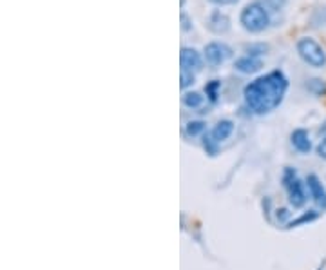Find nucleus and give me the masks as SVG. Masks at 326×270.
Here are the masks:
<instances>
[{
    "mask_svg": "<svg viewBox=\"0 0 326 270\" xmlns=\"http://www.w3.org/2000/svg\"><path fill=\"white\" fill-rule=\"evenodd\" d=\"M183 104H185V107H188V109H200L201 105L205 104V97H201V94L196 93V91H192V93H185L183 94Z\"/></svg>",
    "mask_w": 326,
    "mask_h": 270,
    "instance_id": "12",
    "label": "nucleus"
},
{
    "mask_svg": "<svg viewBox=\"0 0 326 270\" xmlns=\"http://www.w3.org/2000/svg\"><path fill=\"white\" fill-rule=\"evenodd\" d=\"M317 155L321 156V158L326 160V138H322L321 143L317 145Z\"/></svg>",
    "mask_w": 326,
    "mask_h": 270,
    "instance_id": "21",
    "label": "nucleus"
},
{
    "mask_svg": "<svg viewBox=\"0 0 326 270\" xmlns=\"http://www.w3.org/2000/svg\"><path fill=\"white\" fill-rule=\"evenodd\" d=\"M219 89H221V82H219V80H210L207 85H205V93H207L208 100H210V102L218 100Z\"/></svg>",
    "mask_w": 326,
    "mask_h": 270,
    "instance_id": "14",
    "label": "nucleus"
},
{
    "mask_svg": "<svg viewBox=\"0 0 326 270\" xmlns=\"http://www.w3.org/2000/svg\"><path fill=\"white\" fill-rule=\"evenodd\" d=\"M234 67H236V71H239V73H243V74H252V73H257V71L263 67V60L257 56L246 54V56H241L236 60Z\"/></svg>",
    "mask_w": 326,
    "mask_h": 270,
    "instance_id": "9",
    "label": "nucleus"
},
{
    "mask_svg": "<svg viewBox=\"0 0 326 270\" xmlns=\"http://www.w3.org/2000/svg\"><path fill=\"white\" fill-rule=\"evenodd\" d=\"M306 89L315 97H322V94H326V82L321 78H312V80H308Z\"/></svg>",
    "mask_w": 326,
    "mask_h": 270,
    "instance_id": "13",
    "label": "nucleus"
},
{
    "mask_svg": "<svg viewBox=\"0 0 326 270\" xmlns=\"http://www.w3.org/2000/svg\"><path fill=\"white\" fill-rule=\"evenodd\" d=\"M261 4L269 9V13H279L286 6V0H261Z\"/></svg>",
    "mask_w": 326,
    "mask_h": 270,
    "instance_id": "16",
    "label": "nucleus"
},
{
    "mask_svg": "<svg viewBox=\"0 0 326 270\" xmlns=\"http://www.w3.org/2000/svg\"><path fill=\"white\" fill-rule=\"evenodd\" d=\"M187 134L188 136H198L201 134V132L205 131V122H201V120H196V122H188L187 124Z\"/></svg>",
    "mask_w": 326,
    "mask_h": 270,
    "instance_id": "17",
    "label": "nucleus"
},
{
    "mask_svg": "<svg viewBox=\"0 0 326 270\" xmlns=\"http://www.w3.org/2000/svg\"><path fill=\"white\" fill-rule=\"evenodd\" d=\"M306 185H308V192L314 198V201H317L319 205L326 207V190L324 187H322V183L319 182V178L315 176V174H310V176L306 178Z\"/></svg>",
    "mask_w": 326,
    "mask_h": 270,
    "instance_id": "10",
    "label": "nucleus"
},
{
    "mask_svg": "<svg viewBox=\"0 0 326 270\" xmlns=\"http://www.w3.org/2000/svg\"><path fill=\"white\" fill-rule=\"evenodd\" d=\"M208 2L214 6H232L236 2H239V0H208Z\"/></svg>",
    "mask_w": 326,
    "mask_h": 270,
    "instance_id": "22",
    "label": "nucleus"
},
{
    "mask_svg": "<svg viewBox=\"0 0 326 270\" xmlns=\"http://www.w3.org/2000/svg\"><path fill=\"white\" fill-rule=\"evenodd\" d=\"M288 91V78L283 71L276 69L256 78L243 89L245 104L254 114H269L276 111Z\"/></svg>",
    "mask_w": 326,
    "mask_h": 270,
    "instance_id": "1",
    "label": "nucleus"
},
{
    "mask_svg": "<svg viewBox=\"0 0 326 270\" xmlns=\"http://www.w3.org/2000/svg\"><path fill=\"white\" fill-rule=\"evenodd\" d=\"M297 53L308 66L317 67V69L326 66V51L322 49L321 44L315 42L310 36H304L297 42Z\"/></svg>",
    "mask_w": 326,
    "mask_h": 270,
    "instance_id": "4",
    "label": "nucleus"
},
{
    "mask_svg": "<svg viewBox=\"0 0 326 270\" xmlns=\"http://www.w3.org/2000/svg\"><path fill=\"white\" fill-rule=\"evenodd\" d=\"M203 53H205V60H207L208 66L218 67L232 58V47L226 46L225 42H210L205 46Z\"/></svg>",
    "mask_w": 326,
    "mask_h": 270,
    "instance_id": "5",
    "label": "nucleus"
},
{
    "mask_svg": "<svg viewBox=\"0 0 326 270\" xmlns=\"http://www.w3.org/2000/svg\"><path fill=\"white\" fill-rule=\"evenodd\" d=\"M239 22L248 33H261L270 26V13L261 2H250L243 8Z\"/></svg>",
    "mask_w": 326,
    "mask_h": 270,
    "instance_id": "2",
    "label": "nucleus"
},
{
    "mask_svg": "<svg viewBox=\"0 0 326 270\" xmlns=\"http://www.w3.org/2000/svg\"><path fill=\"white\" fill-rule=\"evenodd\" d=\"M283 187L288 194V201L294 208H301L306 205L308 201V194L306 189H304V183L299 180L297 172L292 167H286L283 170Z\"/></svg>",
    "mask_w": 326,
    "mask_h": 270,
    "instance_id": "3",
    "label": "nucleus"
},
{
    "mask_svg": "<svg viewBox=\"0 0 326 270\" xmlns=\"http://www.w3.org/2000/svg\"><path fill=\"white\" fill-rule=\"evenodd\" d=\"M232 132H234V122H232V120H221V122H218V124L212 127V131L208 132V138H210L216 145H219L221 142L231 138Z\"/></svg>",
    "mask_w": 326,
    "mask_h": 270,
    "instance_id": "8",
    "label": "nucleus"
},
{
    "mask_svg": "<svg viewBox=\"0 0 326 270\" xmlns=\"http://www.w3.org/2000/svg\"><path fill=\"white\" fill-rule=\"evenodd\" d=\"M292 145H294L296 151L303 152V155L310 152L312 142H310V136H308V131H304V129H296V131L292 132Z\"/></svg>",
    "mask_w": 326,
    "mask_h": 270,
    "instance_id": "11",
    "label": "nucleus"
},
{
    "mask_svg": "<svg viewBox=\"0 0 326 270\" xmlns=\"http://www.w3.org/2000/svg\"><path fill=\"white\" fill-rule=\"evenodd\" d=\"M207 26L214 35H225V33L231 31V18H228V15L219 11V9H214L210 13V16H208Z\"/></svg>",
    "mask_w": 326,
    "mask_h": 270,
    "instance_id": "7",
    "label": "nucleus"
},
{
    "mask_svg": "<svg viewBox=\"0 0 326 270\" xmlns=\"http://www.w3.org/2000/svg\"><path fill=\"white\" fill-rule=\"evenodd\" d=\"M314 26H322V24H326V8H322V9H319L317 13L314 15Z\"/></svg>",
    "mask_w": 326,
    "mask_h": 270,
    "instance_id": "19",
    "label": "nucleus"
},
{
    "mask_svg": "<svg viewBox=\"0 0 326 270\" xmlns=\"http://www.w3.org/2000/svg\"><path fill=\"white\" fill-rule=\"evenodd\" d=\"M194 78H196L194 73H188V71L180 69V87L181 89L190 87V85L194 84Z\"/></svg>",
    "mask_w": 326,
    "mask_h": 270,
    "instance_id": "18",
    "label": "nucleus"
},
{
    "mask_svg": "<svg viewBox=\"0 0 326 270\" xmlns=\"http://www.w3.org/2000/svg\"><path fill=\"white\" fill-rule=\"evenodd\" d=\"M181 29H183L185 33L192 29V20H190V16H188L187 13H181Z\"/></svg>",
    "mask_w": 326,
    "mask_h": 270,
    "instance_id": "20",
    "label": "nucleus"
},
{
    "mask_svg": "<svg viewBox=\"0 0 326 270\" xmlns=\"http://www.w3.org/2000/svg\"><path fill=\"white\" fill-rule=\"evenodd\" d=\"M180 66L183 71L188 73H200L203 69V56L200 54V51L194 47H181L180 53Z\"/></svg>",
    "mask_w": 326,
    "mask_h": 270,
    "instance_id": "6",
    "label": "nucleus"
},
{
    "mask_svg": "<svg viewBox=\"0 0 326 270\" xmlns=\"http://www.w3.org/2000/svg\"><path fill=\"white\" fill-rule=\"evenodd\" d=\"M245 49H246V53H248L250 56L261 58L263 54H266L269 46H266V44H248V46H245Z\"/></svg>",
    "mask_w": 326,
    "mask_h": 270,
    "instance_id": "15",
    "label": "nucleus"
}]
</instances>
